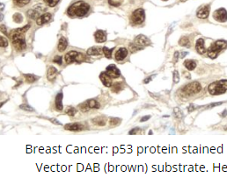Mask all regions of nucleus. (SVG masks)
Here are the masks:
<instances>
[{
	"mask_svg": "<svg viewBox=\"0 0 227 178\" xmlns=\"http://www.w3.org/2000/svg\"><path fill=\"white\" fill-rule=\"evenodd\" d=\"M139 131V128L138 127H136V128H133L132 130H130V131L129 132V134H136L137 132Z\"/></svg>",
	"mask_w": 227,
	"mask_h": 178,
	"instance_id": "43",
	"label": "nucleus"
},
{
	"mask_svg": "<svg viewBox=\"0 0 227 178\" xmlns=\"http://www.w3.org/2000/svg\"><path fill=\"white\" fill-rule=\"evenodd\" d=\"M55 108L58 111L63 110V93L59 92L55 97Z\"/></svg>",
	"mask_w": 227,
	"mask_h": 178,
	"instance_id": "18",
	"label": "nucleus"
},
{
	"mask_svg": "<svg viewBox=\"0 0 227 178\" xmlns=\"http://www.w3.org/2000/svg\"><path fill=\"white\" fill-rule=\"evenodd\" d=\"M44 2L47 5H48L50 7H54L58 4L59 0H44Z\"/></svg>",
	"mask_w": 227,
	"mask_h": 178,
	"instance_id": "32",
	"label": "nucleus"
},
{
	"mask_svg": "<svg viewBox=\"0 0 227 178\" xmlns=\"http://www.w3.org/2000/svg\"><path fill=\"white\" fill-rule=\"evenodd\" d=\"M209 14V5H204L201 7L197 11V17L199 19H207Z\"/></svg>",
	"mask_w": 227,
	"mask_h": 178,
	"instance_id": "11",
	"label": "nucleus"
},
{
	"mask_svg": "<svg viewBox=\"0 0 227 178\" xmlns=\"http://www.w3.org/2000/svg\"><path fill=\"white\" fill-rule=\"evenodd\" d=\"M103 53V49L98 47H92L87 50L88 56H100Z\"/></svg>",
	"mask_w": 227,
	"mask_h": 178,
	"instance_id": "20",
	"label": "nucleus"
},
{
	"mask_svg": "<svg viewBox=\"0 0 227 178\" xmlns=\"http://www.w3.org/2000/svg\"><path fill=\"white\" fill-rule=\"evenodd\" d=\"M103 53L105 54V56H106V57L107 58H108V59H110L111 58V56H112V52H113V50H114V48H112V49H109V48H108L107 47H104L103 48Z\"/></svg>",
	"mask_w": 227,
	"mask_h": 178,
	"instance_id": "29",
	"label": "nucleus"
},
{
	"mask_svg": "<svg viewBox=\"0 0 227 178\" xmlns=\"http://www.w3.org/2000/svg\"><path fill=\"white\" fill-rule=\"evenodd\" d=\"M227 115V111L226 110H225L224 111V113H223V114H222V117H225Z\"/></svg>",
	"mask_w": 227,
	"mask_h": 178,
	"instance_id": "50",
	"label": "nucleus"
},
{
	"mask_svg": "<svg viewBox=\"0 0 227 178\" xmlns=\"http://www.w3.org/2000/svg\"><path fill=\"white\" fill-rule=\"evenodd\" d=\"M92 123L96 126H103L106 125L107 123V119L105 117H97L95 119H92Z\"/></svg>",
	"mask_w": 227,
	"mask_h": 178,
	"instance_id": "22",
	"label": "nucleus"
},
{
	"mask_svg": "<svg viewBox=\"0 0 227 178\" xmlns=\"http://www.w3.org/2000/svg\"><path fill=\"white\" fill-rule=\"evenodd\" d=\"M30 27L29 25L22 28L16 29L15 31L12 32V46L17 50V51H22L24 50L27 45H26V40L24 38V33L27 31V29Z\"/></svg>",
	"mask_w": 227,
	"mask_h": 178,
	"instance_id": "1",
	"label": "nucleus"
},
{
	"mask_svg": "<svg viewBox=\"0 0 227 178\" xmlns=\"http://www.w3.org/2000/svg\"><path fill=\"white\" fill-rule=\"evenodd\" d=\"M78 107H79V109L81 110L83 113H85V112H88L91 108L89 107V105L87 104V102H85V103H81V104H79L78 105Z\"/></svg>",
	"mask_w": 227,
	"mask_h": 178,
	"instance_id": "30",
	"label": "nucleus"
},
{
	"mask_svg": "<svg viewBox=\"0 0 227 178\" xmlns=\"http://www.w3.org/2000/svg\"><path fill=\"white\" fill-rule=\"evenodd\" d=\"M19 108L22 109V110H24V111H27V112H33L34 111V109L31 106L27 105V104H21L19 106Z\"/></svg>",
	"mask_w": 227,
	"mask_h": 178,
	"instance_id": "37",
	"label": "nucleus"
},
{
	"mask_svg": "<svg viewBox=\"0 0 227 178\" xmlns=\"http://www.w3.org/2000/svg\"><path fill=\"white\" fill-rule=\"evenodd\" d=\"M24 77L26 78V81H27V83H29V84H32V83L35 82L37 79H38L36 76H35V75H30V74H27V75H24Z\"/></svg>",
	"mask_w": 227,
	"mask_h": 178,
	"instance_id": "26",
	"label": "nucleus"
},
{
	"mask_svg": "<svg viewBox=\"0 0 227 178\" xmlns=\"http://www.w3.org/2000/svg\"><path fill=\"white\" fill-rule=\"evenodd\" d=\"M100 80L102 82V84L105 85L106 87H110L111 84H112V79L111 77L109 76L107 72H102L100 75Z\"/></svg>",
	"mask_w": 227,
	"mask_h": 178,
	"instance_id": "15",
	"label": "nucleus"
},
{
	"mask_svg": "<svg viewBox=\"0 0 227 178\" xmlns=\"http://www.w3.org/2000/svg\"><path fill=\"white\" fill-rule=\"evenodd\" d=\"M68 46V42L67 40L64 37H61L59 41H58V45H57V48L60 52H63L66 49V47Z\"/></svg>",
	"mask_w": 227,
	"mask_h": 178,
	"instance_id": "21",
	"label": "nucleus"
},
{
	"mask_svg": "<svg viewBox=\"0 0 227 178\" xmlns=\"http://www.w3.org/2000/svg\"><path fill=\"white\" fill-rule=\"evenodd\" d=\"M128 55V50L125 48V47H121L119 48L118 50L116 51L115 53V58L116 61L118 62H121L122 60H124L126 57H127Z\"/></svg>",
	"mask_w": 227,
	"mask_h": 178,
	"instance_id": "12",
	"label": "nucleus"
},
{
	"mask_svg": "<svg viewBox=\"0 0 227 178\" xmlns=\"http://www.w3.org/2000/svg\"><path fill=\"white\" fill-rule=\"evenodd\" d=\"M184 66L189 69V70H194L196 67V62L193 60H187L184 62Z\"/></svg>",
	"mask_w": 227,
	"mask_h": 178,
	"instance_id": "23",
	"label": "nucleus"
},
{
	"mask_svg": "<svg viewBox=\"0 0 227 178\" xmlns=\"http://www.w3.org/2000/svg\"><path fill=\"white\" fill-rule=\"evenodd\" d=\"M51 19V14L50 13H44L42 15H41L40 17H38L36 19L37 25L42 26L43 24H45L47 22H48Z\"/></svg>",
	"mask_w": 227,
	"mask_h": 178,
	"instance_id": "14",
	"label": "nucleus"
},
{
	"mask_svg": "<svg viewBox=\"0 0 227 178\" xmlns=\"http://www.w3.org/2000/svg\"><path fill=\"white\" fill-rule=\"evenodd\" d=\"M195 49H196L197 53H199L200 55H203L204 53H206V48L204 47V40L203 39H198L196 40Z\"/></svg>",
	"mask_w": 227,
	"mask_h": 178,
	"instance_id": "13",
	"label": "nucleus"
},
{
	"mask_svg": "<svg viewBox=\"0 0 227 178\" xmlns=\"http://www.w3.org/2000/svg\"><path fill=\"white\" fill-rule=\"evenodd\" d=\"M194 109H195V106H194L193 104H190V106L189 107V112L190 113L192 111H194Z\"/></svg>",
	"mask_w": 227,
	"mask_h": 178,
	"instance_id": "46",
	"label": "nucleus"
},
{
	"mask_svg": "<svg viewBox=\"0 0 227 178\" xmlns=\"http://www.w3.org/2000/svg\"><path fill=\"white\" fill-rule=\"evenodd\" d=\"M225 131H227V126H225Z\"/></svg>",
	"mask_w": 227,
	"mask_h": 178,
	"instance_id": "51",
	"label": "nucleus"
},
{
	"mask_svg": "<svg viewBox=\"0 0 227 178\" xmlns=\"http://www.w3.org/2000/svg\"><path fill=\"white\" fill-rule=\"evenodd\" d=\"M213 18L218 22H225L227 20V11L225 8H220L214 11Z\"/></svg>",
	"mask_w": 227,
	"mask_h": 178,
	"instance_id": "8",
	"label": "nucleus"
},
{
	"mask_svg": "<svg viewBox=\"0 0 227 178\" xmlns=\"http://www.w3.org/2000/svg\"><path fill=\"white\" fill-rule=\"evenodd\" d=\"M123 0H108L109 5H113V6H119L122 5Z\"/></svg>",
	"mask_w": 227,
	"mask_h": 178,
	"instance_id": "35",
	"label": "nucleus"
},
{
	"mask_svg": "<svg viewBox=\"0 0 227 178\" xmlns=\"http://www.w3.org/2000/svg\"><path fill=\"white\" fill-rule=\"evenodd\" d=\"M151 80H152V77H147V79H145L144 82H145V84H148Z\"/></svg>",
	"mask_w": 227,
	"mask_h": 178,
	"instance_id": "49",
	"label": "nucleus"
},
{
	"mask_svg": "<svg viewBox=\"0 0 227 178\" xmlns=\"http://www.w3.org/2000/svg\"><path fill=\"white\" fill-rule=\"evenodd\" d=\"M50 121L53 122V123H55V124H56V125H61V123H60V122L55 121V119H50Z\"/></svg>",
	"mask_w": 227,
	"mask_h": 178,
	"instance_id": "48",
	"label": "nucleus"
},
{
	"mask_svg": "<svg viewBox=\"0 0 227 178\" xmlns=\"http://www.w3.org/2000/svg\"><path fill=\"white\" fill-rule=\"evenodd\" d=\"M182 1H184V0H182Z\"/></svg>",
	"mask_w": 227,
	"mask_h": 178,
	"instance_id": "52",
	"label": "nucleus"
},
{
	"mask_svg": "<svg viewBox=\"0 0 227 178\" xmlns=\"http://www.w3.org/2000/svg\"><path fill=\"white\" fill-rule=\"evenodd\" d=\"M150 118H151V116H145V117H143L142 119H141V122H145L146 120H148V119H150Z\"/></svg>",
	"mask_w": 227,
	"mask_h": 178,
	"instance_id": "45",
	"label": "nucleus"
},
{
	"mask_svg": "<svg viewBox=\"0 0 227 178\" xmlns=\"http://www.w3.org/2000/svg\"><path fill=\"white\" fill-rule=\"evenodd\" d=\"M174 115H175V117H177V118H182V116H183L182 111H181L179 108H175V109H174Z\"/></svg>",
	"mask_w": 227,
	"mask_h": 178,
	"instance_id": "39",
	"label": "nucleus"
},
{
	"mask_svg": "<svg viewBox=\"0 0 227 178\" xmlns=\"http://www.w3.org/2000/svg\"><path fill=\"white\" fill-rule=\"evenodd\" d=\"M121 122V120H120V119H115V118H112V119H110V125L111 126H116V125H118L119 123Z\"/></svg>",
	"mask_w": 227,
	"mask_h": 178,
	"instance_id": "40",
	"label": "nucleus"
},
{
	"mask_svg": "<svg viewBox=\"0 0 227 178\" xmlns=\"http://www.w3.org/2000/svg\"><path fill=\"white\" fill-rule=\"evenodd\" d=\"M173 81H174V83H178L179 81H180V76H179V73H178V71H174L173 72Z\"/></svg>",
	"mask_w": 227,
	"mask_h": 178,
	"instance_id": "41",
	"label": "nucleus"
},
{
	"mask_svg": "<svg viewBox=\"0 0 227 178\" xmlns=\"http://www.w3.org/2000/svg\"><path fill=\"white\" fill-rule=\"evenodd\" d=\"M202 90V86L198 82H193L191 84H189L186 86L182 87L181 91L186 96H192L195 94L199 93Z\"/></svg>",
	"mask_w": 227,
	"mask_h": 178,
	"instance_id": "5",
	"label": "nucleus"
},
{
	"mask_svg": "<svg viewBox=\"0 0 227 178\" xmlns=\"http://www.w3.org/2000/svg\"><path fill=\"white\" fill-rule=\"evenodd\" d=\"M107 74L112 78H117L121 75V72L115 65H109L107 67Z\"/></svg>",
	"mask_w": 227,
	"mask_h": 178,
	"instance_id": "10",
	"label": "nucleus"
},
{
	"mask_svg": "<svg viewBox=\"0 0 227 178\" xmlns=\"http://www.w3.org/2000/svg\"><path fill=\"white\" fill-rule=\"evenodd\" d=\"M145 19V10L142 8L133 11L132 15H131V21L133 23H135L136 25H140L142 24Z\"/></svg>",
	"mask_w": 227,
	"mask_h": 178,
	"instance_id": "7",
	"label": "nucleus"
},
{
	"mask_svg": "<svg viewBox=\"0 0 227 178\" xmlns=\"http://www.w3.org/2000/svg\"><path fill=\"white\" fill-rule=\"evenodd\" d=\"M13 19H14V21H15V22H17V23H20V22L22 21V19H23V17H22L19 13H16V14H14V15H13Z\"/></svg>",
	"mask_w": 227,
	"mask_h": 178,
	"instance_id": "38",
	"label": "nucleus"
},
{
	"mask_svg": "<svg viewBox=\"0 0 227 178\" xmlns=\"http://www.w3.org/2000/svg\"><path fill=\"white\" fill-rule=\"evenodd\" d=\"M53 62H55V63H58L59 65H61L62 64V57L61 56H55L54 59H53Z\"/></svg>",
	"mask_w": 227,
	"mask_h": 178,
	"instance_id": "42",
	"label": "nucleus"
},
{
	"mask_svg": "<svg viewBox=\"0 0 227 178\" xmlns=\"http://www.w3.org/2000/svg\"><path fill=\"white\" fill-rule=\"evenodd\" d=\"M29 2H30V0H13L14 5H16L17 6H19V7L26 5Z\"/></svg>",
	"mask_w": 227,
	"mask_h": 178,
	"instance_id": "27",
	"label": "nucleus"
},
{
	"mask_svg": "<svg viewBox=\"0 0 227 178\" xmlns=\"http://www.w3.org/2000/svg\"><path fill=\"white\" fill-rule=\"evenodd\" d=\"M76 109L75 108H73L72 106H70V107H67V109H66V111H65V113H67L69 116H74L75 115V113H76Z\"/></svg>",
	"mask_w": 227,
	"mask_h": 178,
	"instance_id": "34",
	"label": "nucleus"
},
{
	"mask_svg": "<svg viewBox=\"0 0 227 178\" xmlns=\"http://www.w3.org/2000/svg\"><path fill=\"white\" fill-rule=\"evenodd\" d=\"M94 38H95V40L99 43H101V42H104L106 41L107 40V36L105 34V33L101 30H98L95 33H94Z\"/></svg>",
	"mask_w": 227,
	"mask_h": 178,
	"instance_id": "17",
	"label": "nucleus"
},
{
	"mask_svg": "<svg viewBox=\"0 0 227 178\" xmlns=\"http://www.w3.org/2000/svg\"><path fill=\"white\" fill-rule=\"evenodd\" d=\"M58 74V71L57 69L54 68V67H49L48 68V72H47V76H48V79L49 81H54L55 79L56 78V75Z\"/></svg>",
	"mask_w": 227,
	"mask_h": 178,
	"instance_id": "16",
	"label": "nucleus"
},
{
	"mask_svg": "<svg viewBox=\"0 0 227 178\" xmlns=\"http://www.w3.org/2000/svg\"><path fill=\"white\" fill-rule=\"evenodd\" d=\"M134 43L136 44V46L140 47H145V46H148L151 44V40L148 39L147 37H145V35H138L137 37H136L135 40H134Z\"/></svg>",
	"mask_w": 227,
	"mask_h": 178,
	"instance_id": "9",
	"label": "nucleus"
},
{
	"mask_svg": "<svg viewBox=\"0 0 227 178\" xmlns=\"http://www.w3.org/2000/svg\"><path fill=\"white\" fill-rule=\"evenodd\" d=\"M222 102H219V103H210L209 105V107H215V106H218V105H221L222 104Z\"/></svg>",
	"mask_w": 227,
	"mask_h": 178,
	"instance_id": "44",
	"label": "nucleus"
},
{
	"mask_svg": "<svg viewBox=\"0 0 227 178\" xmlns=\"http://www.w3.org/2000/svg\"><path fill=\"white\" fill-rule=\"evenodd\" d=\"M0 46L3 47H5L8 46V40L3 36L0 37Z\"/></svg>",
	"mask_w": 227,
	"mask_h": 178,
	"instance_id": "36",
	"label": "nucleus"
},
{
	"mask_svg": "<svg viewBox=\"0 0 227 178\" xmlns=\"http://www.w3.org/2000/svg\"><path fill=\"white\" fill-rule=\"evenodd\" d=\"M27 15L31 18V19H35L38 17V11H36L35 10H29L27 11Z\"/></svg>",
	"mask_w": 227,
	"mask_h": 178,
	"instance_id": "31",
	"label": "nucleus"
},
{
	"mask_svg": "<svg viewBox=\"0 0 227 178\" xmlns=\"http://www.w3.org/2000/svg\"><path fill=\"white\" fill-rule=\"evenodd\" d=\"M90 10V6L88 4H86L84 1H78L74 3L72 5H71L67 13L69 16H77V17H83L85 15H86V13L89 11Z\"/></svg>",
	"mask_w": 227,
	"mask_h": 178,
	"instance_id": "2",
	"label": "nucleus"
},
{
	"mask_svg": "<svg viewBox=\"0 0 227 178\" xmlns=\"http://www.w3.org/2000/svg\"><path fill=\"white\" fill-rule=\"evenodd\" d=\"M86 102H87V104L89 105L90 108H94V109L100 108V103H98L96 100H94V99H90V100H88V101H86Z\"/></svg>",
	"mask_w": 227,
	"mask_h": 178,
	"instance_id": "25",
	"label": "nucleus"
},
{
	"mask_svg": "<svg viewBox=\"0 0 227 178\" xmlns=\"http://www.w3.org/2000/svg\"><path fill=\"white\" fill-rule=\"evenodd\" d=\"M227 47V41L225 40H218L214 42L213 44L210 45V47L208 48V56L211 59L217 58L218 54L225 48Z\"/></svg>",
	"mask_w": 227,
	"mask_h": 178,
	"instance_id": "4",
	"label": "nucleus"
},
{
	"mask_svg": "<svg viewBox=\"0 0 227 178\" xmlns=\"http://www.w3.org/2000/svg\"><path fill=\"white\" fill-rule=\"evenodd\" d=\"M122 90V84H120V83H117V84H114V86L112 87V91L114 92H119Z\"/></svg>",
	"mask_w": 227,
	"mask_h": 178,
	"instance_id": "33",
	"label": "nucleus"
},
{
	"mask_svg": "<svg viewBox=\"0 0 227 178\" xmlns=\"http://www.w3.org/2000/svg\"><path fill=\"white\" fill-rule=\"evenodd\" d=\"M129 50H130V52H131V53H135V52H136V51H139V50H141V49H142V47L136 46L134 42H132V43H130V44L129 45Z\"/></svg>",
	"mask_w": 227,
	"mask_h": 178,
	"instance_id": "28",
	"label": "nucleus"
},
{
	"mask_svg": "<svg viewBox=\"0 0 227 178\" xmlns=\"http://www.w3.org/2000/svg\"><path fill=\"white\" fill-rule=\"evenodd\" d=\"M208 91L211 95L224 94L227 91V80L216 81L210 84L208 87Z\"/></svg>",
	"mask_w": 227,
	"mask_h": 178,
	"instance_id": "3",
	"label": "nucleus"
},
{
	"mask_svg": "<svg viewBox=\"0 0 227 178\" xmlns=\"http://www.w3.org/2000/svg\"><path fill=\"white\" fill-rule=\"evenodd\" d=\"M85 60V58L84 56V55H82L81 53H78L77 51H71L65 55V62L68 64L74 63V62L81 63Z\"/></svg>",
	"mask_w": 227,
	"mask_h": 178,
	"instance_id": "6",
	"label": "nucleus"
},
{
	"mask_svg": "<svg viewBox=\"0 0 227 178\" xmlns=\"http://www.w3.org/2000/svg\"><path fill=\"white\" fill-rule=\"evenodd\" d=\"M179 45L182 47H190V40L188 37H182L180 40H179Z\"/></svg>",
	"mask_w": 227,
	"mask_h": 178,
	"instance_id": "24",
	"label": "nucleus"
},
{
	"mask_svg": "<svg viewBox=\"0 0 227 178\" xmlns=\"http://www.w3.org/2000/svg\"><path fill=\"white\" fill-rule=\"evenodd\" d=\"M1 31H3V33H6V28H5V26H1Z\"/></svg>",
	"mask_w": 227,
	"mask_h": 178,
	"instance_id": "47",
	"label": "nucleus"
},
{
	"mask_svg": "<svg viewBox=\"0 0 227 178\" xmlns=\"http://www.w3.org/2000/svg\"><path fill=\"white\" fill-rule=\"evenodd\" d=\"M64 128L66 130H70V131H80L83 129V126L78 123H73V124H68L64 126Z\"/></svg>",
	"mask_w": 227,
	"mask_h": 178,
	"instance_id": "19",
	"label": "nucleus"
}]
</instances>
